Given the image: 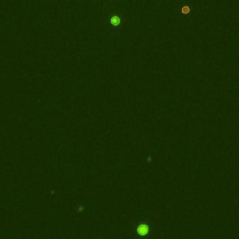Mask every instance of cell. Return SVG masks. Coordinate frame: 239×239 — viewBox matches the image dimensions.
<instances>
[{"label": "cell", "instance_id": "2", "mask_svg": "<svg viewBox=\"0 0 239 239\" xmlns=\"http://www.w3.org/2000/svg\"><path fill=\"white\" fill-rule=\"evenodd\" d=\"M110 22H111V23H112L113 25H119L120 23V18L117 15H115V16H113L111 19H110Z\"/></svg>", "mask_w": 239, "mask_h": 239}, {"label": "cell", "instance_id": "1", "mask_svg": "<svg viewBox=\"0 0 239 239\" xmlns=\"http://www.w3.org/2000/svg\"><path fill=\"white\" fill-rule=\"evenodd\" d=\"M137 232H138V234H148V232H149V228L146 224H141L137 228Z\"/></svg>", "mask_w": 239, "mask_h": 239}]
</instances>
